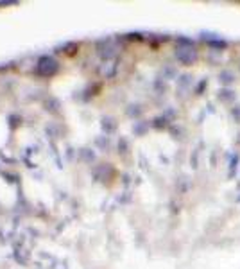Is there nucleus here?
I'll return each mask as SVG.
<instances>
[]
</instances>
